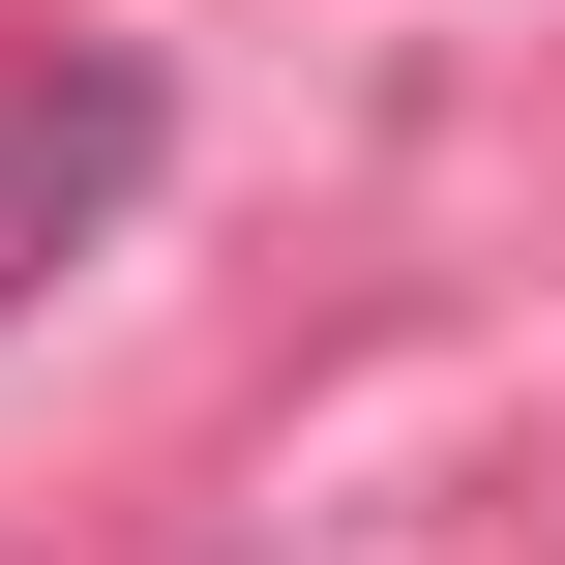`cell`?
I'll list each match as a JSON object with an SVG mask.
<instances>
[{
	"label": "cell",
	"mask_w": 565,
	"mask_h": 565,
	"mask_svg": "<svg viewBox=\"0 0 565 565\" xmlns=\"http://www.w3.org/2000/svg\"><path fill=\"white\" fill-rule=\"evenodd\" d=\"M149 179H179V89H149L119 30H30V60H0V328H30Z\"/></svg>",
	"instance_id": "obj_1"
}]
</instances>
